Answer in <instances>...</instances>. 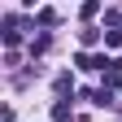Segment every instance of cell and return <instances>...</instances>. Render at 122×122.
Masks as SVG:
<instances>
[{"instance_id":"1","label":"cell","mask_w":122,"mask_h":122,"mask_svg":"<svg viewBox=\"0 0 122 122\" xmlns=\"http://www.w3.org/2000/svg\"><path fill=\"white\" fill-rule=\"evenodd\" d=\"M18 44H22V18H18V13H9V18H5V48L18 52Z\"/></svg>"},{"instance_id":"2","label":"cell","mask_w":122,"mask_h":122,"mask_svg":"<svg viewBox=\"0 0 122 122\" xmlns=\"http://www.w3.org/2000/svg\"><path fill=\"white\" fill-rule=\"evenodd\" d=\"M83 100H92L96 109H113V105H122V100H113V92H109V87H96V92H83Z\"/></svg>"},{"instance_id":"9","label":"cell","mask_w":122,"mask_h":122,"mask_svg":"<svg viewBox=\"0 0 122 122\" xmlns=\"http://www.w3.org/2000/svg\"><path fill=\"white\" fill-rule=\"evenodd\" d=\"M39 52H48V35H35V39H30V57H39Z\"/></svg>"},{"instance_id":"5","label":"cell","mask_w":122,"mask_h":122,"mask_svg":"<svg viewBox=\"0 0 122 122\" xmlns=\"http://www.w3.org/2000/svg\"><path fill=\"white\" fill-rule=\"evenodd\" d=\"M52 122H74V109H70V100H57V105H52Z\"/></svg>"},{"instance_id":"7","label":"cell","mask_w":122,"mask_h":122,"mask_svg":"<svg viewBox=\"0 0 122 122\" xmlns=\"http://www.w3.org/2000/svg\"><path fill=\"white\" fill-rule=\"evenodd\" d=\"M96 13H100V0H83V5H79V18L83 22H92Z\"/></svg>"},{"instance_id":"4","label":"cell","mask_w":122,"mask_h":122,"mask_svg":"<svg viewBox=\"0 0 122 122\" xmlns=\"http://www.w3.org/2000/svg\"><path fill=\"white\" fill-rule=\"evenodd\" d=\"M100 87H109V92H122V61H118L113 70H105V83H100Z\"/></svg>"},{"instance_id":"11","label":"cell","mask_w":122,"mask_h":122,"mask_svg":"<svg viewBox=\"0 0 122 122\" xmlns=\"http://www.w3.org/2000/svg\"><path fill=\"white\" fill-rule=\"evenodd\" d=\"M105 22H109V26H122V9H105Z\"/></svg>"},{"instance_id":"8","label":"cell","mask_w":122,"mask_h":122,"mask_svg":"<svg viewBox=\"0 0 122 122\" xmlns=\"http://www.w3.org/2000/svg\"><path fill=\"white\" fill-rule=\"evenodd\" d=\"M35 22H39V26H57V9H39Z\"/></svg>"},{"instance_id":"3","label":"cell","mask_w":122,"mask_h":122,"mask_svg":"<svg viewBox=\"0 0 122 122\" xmlns=\"http://www.w3.org/2000/svg\"><path fill=\"white\" fill-rule=\"evenodd\" d=\"M52 92H57L61 100H66V96H74V74H57V83H52Z\"/></svg>"},{"instance_id":"6","label":"cell","mask_w":122,"mask_h":122,"mask_svg":"<svg viewBox=\"0 0 122 122\" xmlns=\"http://www.w3.org/2000/svg\"><path fill=\"white\" fill-rule=\"evenodd\" d=\"M79 44H83V48H96V44H100V30L96 26H83L79 30Z\"/></svg>"},{"instance_id":"10","label":"cell","mask_w":122,"mask_h":122,"mask_svg":"<svg viewBox=\"0 0 122 122\" xmlns=\"http://www.w3.org/2000/svg\"><path fill=\"white\" fill-rule=\"evenodd\" d=\"M105 44L109 48H122V30H105Z\"/></svg>"}]
</instances>
